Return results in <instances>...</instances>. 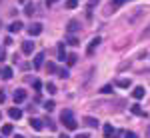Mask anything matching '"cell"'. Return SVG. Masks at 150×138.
Instances as JSON below:
<instances>
[{
	"label": "cell",
	"instance_id": "obj_1",
	"mask_svg": "<svg viewBox=\"0 0 150 138\" xmlns=\"http://www.w3.org/2000/svg\"><path fill=\"white\" fill-rule=\"evenodd\" d=\"M100 42H102V38L100 36H96V38H92V42L88 44V48H86V54H94V50L100 46Z\"/></svg>",
	"mask_w": 150,
	"mask_h": 138
},
{
	"label": "cell",
	"instance_id": "obj_2",
	"mask_svg": "<svg viewBox=\"0 0 150 138\" xmlns=\"http://www.w3.org/2000/svg\"><path fill=\"white\" fill-rule=\"evenodd\" d=\"M40 32H42V24H30V26H28V34L30 36H38L40 34Z\"/></svg>",
	"mask_w": 150,
	"mask_h": 138
},
{
	"label": "cell",
	"instance_id": "obj_3",
	"mask_svg": "<svg viewBox=\"0 0 150 138\" xmlns=\"http://www.w3.org/2000/svg\"><path fill=\"white\" fill-rule=\"evenodd\" d=\"M22 52H24V54H32V52H34V42L26 40V42L22 44Z\"/></svg>",
	"mask_w": 150,
	"mask_h": 138
},
{
	"label": "cell",
	"instance_id": "obj_4",
	"mask_svg": "<svg viewBox=\"0 0 150 138\" xmlns=\"http://www.w3.org/2000/svg\"><path fill=\"white\" fill-rule=\"evenodd\" d=\"M0 76H2L4 80H10V78H12V68H10V66H4V68H0Z\"/></svg>",
	"mask_w": 150,
	"mask_h": 138
},
{
	"label": "cell",
	"instance_id": "obj_5",
	"mask_svg": "<svg viewBox=\"0 0 150 138\" xmlns=\"http://www.w3.org/2000/svg\"><path fill=\"white\" fill-rule=\"evenodd\" d=\"M24 100H26V92H24V90H16V92H14V102H16V104L24 102Z\"/></svg>",
	"mask_w": 150,
	"mask_h": 138
},
{
	"label": "cell",
	"instance_id": "obj_6",
	"mask_svg": "<svg viewBox=\"0 0 150 138\" xmlns=\"http://www.w3.org/2000/svg\"><path fill=\"white\" fill-rule=\"evenodd\" d=\"M102 134H104V138H112V134H114V126H112V124H104Z\"/></svg>",
	"mask_w": 150,
	"mask_h": 138
},
{
	"label": "cell",
	"instance_id": "obj_7",
	"mask_svg": "<svg viewBox=\"0 0 150 138\" xmlns=\"http://www.w3.org/2000/svg\"><path fill=\"white\" fill-rule=\"evenodd\" d=\"M42 64H44V54H42V52H40V54H36L34 62H32V66H34V68L38 70V68H40V66H42Z\"/></svg>",
	"mask_w": 150,
	"mask_h": 138
},
{
	"label": "cell",
	"instance_id": "obj_8",
	"mask_svg": "<svg viewBox=\"0 0 150 138\" xmlns=\"http://www.w3.org/2000/svg\"><path fill=\"white\" fill-rule=\"evenodd\" d=\"M70 118H74L70 110H62V112H60V122H62V124H66V122H68Z\"/></svg>",
	"mask_w": 150,
	"mask_h": 138
},
{
	"label": "cell",
	"instance_id": "obj_9",
	"mask_svg": "<svg viewBox=\"0 0 150 138\" xmlns=\"http://www.w3.org/2000/svg\"><path fill=\"white\" fill-rule=\"evenodd\" d=\"M8 116H10L12 120H18V118L22 116V110H20V108H10V110H8Z\"/></svg>",
	"mask_w": 150,
	"mask_h": 138
},
{
	"label": "cell",
	"instance_id": "obj_10",
	"mask_svg": "<svg viewBox=\"0 0 150 138\" xmlns=\"http://www.w3.org/2000/svg\"><path fill=\"white\" fill-rule=\"evenodd\" d=\"M30 126L34 128V130H42L44 124H42V120H40V118H30Z\"/></svg>",
	"mask_w": 150,
	"mask_h": 138
},
{
	"label": "cell",
	"instance_id": "obj_11",
	"mask_svg": "<svg viewBox=\"0 0 150 138\" xmlns=\"http://www.w3.org/2000/svg\"><path fill=\"white\" fill-rule=\"evenodd\" d=\"M144 94H146V92H144V88H142V86H136V88L132 90V96H134L136 100H140V98H144Z\"/></svg>",
	"mask_w": 150,
	"mask_h": 138
},
{
	"label": "cell",
	"instance_id": "obj_12",
	"mask_svg": "<svg viewBox=\"0 0 150 138\" xmlns=\"http://www.w3.org/2000/svg\"><path fill=\"white\" fill-rule=\"evenodd\" d=\"M84 122H86V126H90V128H98V120H96L94 116H86Z\"/></svg>",
	"mask_w": 150,
	"mask_h": 138
},
{
	"label": "cell",
	"instance_id": "obj_13",
	"mask_svg": "<svg viewBox=\"0 0 150 138\" xmlns=\"http://www.w3.org/2000/svg\"><path fill=\"white\" fill-rule=\"evenodd\" d=\"M58 58L60 60H66V46H64V42L58 44Z\"/></svg>",
	"mask_w": 150,
	"mask_h": 138
},
{
	"label": "cell",
	"instance_id": "obj_14",
	"mask_svg": "<svg viewBox=\"0 0 150 138\" xmlns=\"http://www.w3.org/2000/svg\"><path fill=\"white\" fill-rule=\"evenodd\" d=\"M78 28H80V26H78V20H70L68 26H66V30H68V32H76Z\"/></svg>",
	"mask_w": 150,
	"mask_h": 138
},
{
	"label": "cell",
	"instance_id": "obj_15",
	"mask_svg": "<svg viewBox=\"0 0 150 138\" xmlns=\"http://www.w3.org/2000/svg\"><path fill=\"white\" fill-rule=\"evenodd\" d=\"M130 112H132V114H136V116H146V112H144V110L140 108L138 104H134V106L130 108Z\"/></svg>",
	"mask_w": 150,
	"mask_h": 138
},
{
	"label": "cell",
	"instance_id": "obj_16",
	"mask_svg": "<svg viewBox=\"0 0 150 138\" xmlns=\"http://www.w3.org/2000/svg\"><path fill=\"white\" fill-rule=\"evenodd\" d=\"M22 26H24V24L18 22V20H16V22H12L10 24V32H20V30H22Z\"/></svg>",
	"mask_w": 150,
	"mask_h": 138
},
{
	"label": "cell",
	"instance_id": "obj_17",
	"mask_svg": "<svg viewBox=\"0 0 150 138\" xmlns=\"http://www.w3.org/2000/svg\"><path fill=\"white\" fill-rule=\"evenodd\" d=\"M46 72H50V74H56V72H58V66L54 64V62H46Z\"/></svg>",
	"mask_w": 150,
	"mask_h": 138
},
{
	"label": "cell",
	"instance_id": "obj_18",
	"mask_svg": "<svg viewBox=\"0 0 150 138\" xmlns=\"http://www.w3.org/2000/svg\"><path fill=\"white\" fill-rule=\"evenodd\" d=\"M76 54H66V60H64V62H66V64H68V66H72V64H76Z\"/></svg>",
	"mask_w": 150,
	"mask_h": 138
},
{
	"label": "cell",
	"instance_id": "obj_19",
	"mask_svg": "<svg viewBox=\"0 0 150 138\" xmlns=\"http://www.w3.org/2000/svg\"><path fill=\"white\" fill-rule=\"evenodd\" d=\"M24 14H26V16H32V14H34V4H32V2H28V4H26Z\"/></svg>",
	"mask_w": 150,
	"mask_h": 138
},
{
	"label": "cell",
	"instance_id": "obj_20",
	"mask_svg": "<svg viewBox=\"0 0 150 138\" xmlns=\"http://www.w3.org/2000/svg\"><path fill=\"white\" fill-rule=\"evenodd\" d=\"M54 108H56V104H54V100H46V102H44V110H48V112H52Z\"/></svg>",
	"mask_w": 150,
	"mask_h": 138
},
{
	"label": "cell",
	"instance_id": "obj_21",
	"mask_svg": "<svg viewBox=\"0 0 150 138\" xmlns=\"http://www.w3.org/2000/svg\"><path fill=\"white\" fill-rule=\"evenodd\" d=\"M0 132H2V136H8V134H12V124H4Z\"/></svg>",
	"mask_w": 150,
	"mask_h": 138
},
{
	"label": "cell",
	"instance_id": "obj_22",
	"mask_svg": "<svg viewBox=\"0 0 150 138\" xmlns=\"http://www.w3.org/2000/svg\"><path fill=\"white\" fill-rule=\"evenodd\" d=\"M116 84H118L120 88H128V86H130V80H128V78H120V80L116 82Z\"/></svg>",
	"mask_w": 150,
	"mask_h": 138
},
{
	"label": "cell",
	"instance_id": "obj_23",
	"mask_svg": "<svg viewBox=\"0 0 150 138\" xmlns=\"http://www.w3.org/2000/svg\"><path fill=\"white\" fill-rule=\"evenodd\" d=\"M66 42H68L70 46H78V44H80V40H78L76 36H68V40H66Z\"/></svg>",
	"mask_w": 150,
	"mask_h": 138
},
{
	"label": "cell",
	"instance_id": "obj_24",
	"mask_svg": "<svg viewBox=\"0 0 150 138\" xmlns=\"http://www.w3.org/2000/svg\"><path fill=\"white\" fill-rule=\"evenodd\" d=\"M60 78H66L68 76V68H58V72H56Z\"/></svg>",
	"mask_w": 150,
	"mask_h": 138
},
{
	"label": "cell",
	"instance_id": "obj_25",
	"mask_svg": "<svg viewBox=\"0 0 150 138\" xmlns=\"http://www.w3.org/2000/svg\"><path fill=\"white\" fill-rule=\"evenodd\" d=\"M100 92H102V94H110V92H112V86H110V84H106V86L100 88Z\"/></svg>",
	"mask_w": 150,
	"mask_h": 138
},
{
	"label": "cell",
	"instance_id": "obj_26",
	"mask_svg": "<svg viewBox=\"0 0 150 138\" xmlns=\"http://www.w3.org/2000/svg\"><path fill=\"white\" fill-rule=\"evenodd\" d=\"M78 6V0H68L66 2V8H76Z\"/></svg>",
	"mask_w": 150,
	"mask_h": 138
},
{
	"label": "cell",
	"instance_id": "obj_27",
	"mask_svg": "<svg viewBox=\"0 0 150 138\" xmlns=\"http://www.w3.org/2000/svg\"><path fill=\"white\" fill-rule=\"evenodd\" d=\"M46 90L50 92V94H54V92H56V86H54L52 82H48V84H46Z\"/></svg>",
	"mask_w": 150,
	"mask_h": 138
},
{
	"label": "cell",
	"instance_id": "obj_28",
	"mask_svg": "<svg viewBox=\"0 0 150 138\" xmlns=\"http://www.w3.org/2000/svg\"><path fill=\"white\" fill-rule=\"evenodd\" d=\"M32 86H34V90H40V88H42V82H40V80H34V82H32Z\"/></svg>",
	"mask_w": 150,
	"mask_h": 138
},
{
	"label": "cell",
	"instance_id": "obj_29",
	"mask_svg": "<svg viewBox=\"0 0 150 138\" xmlns=\"http://www.w3.org/2000/svg\"><path fill=\"white\" fill-rule=\"evenodd\" d=\"M126 0H112V6H122Z\"/></svg>",
	"mask_w": 150,
	"mask_h": 138
},
{
	"label": "cell",
	"instance_id": "obj_30",
	"mask_svg": "<svg viewBox=\"0 0 150 138\" xmlns=\"http://www.w3.org/2000/svg\"><path fill=\"white\" fill-rule=\"evenodd\" d=\"M124 138H138L134 132H124Z\"/></svg>",
	"mask_w": 150,
	"mask_h": 138
},
{
	"label": "cell",
	"instance_id": "obj_31",
	"mask_svg": "<svg viewBox=\"0 0 150 138\" xmlns=\"http://www.w3.org/2000/svg\"><path fill=\"white\" fill-rule=\"evenodd\" d=\"M4 100H6V92L0 90V102H4Z\"/></svg>",
	"mask_w": 150,
	"mask_h": 138
},
{
	"label": "cell",
	"instance_id": "obj_32",
	"mask_svg": "<svg viewBox=\"0 0 150 138\" xmlns=\"http://www.w3.org/2000/svg\"><path fill=\"white\" fill-rule=\"evenodd\" d=\"M4 44H6V46L12 44V38H10V36H8V38H4Z\"/></svg>",
	"mask_w": 150,
	"mask_h": 138
},
{
	"label": "cell",
	"instance_id": "obj_33",
	"mask_svg": "<svg viewBox=\"0 0 150 138\" xmlns=\"http://www.w3.org/2000/svg\"><path fill=\"white\" fill-rule=\"evenodd\" d=\"M58 0H46V6H52V4H56Z\"/></svg>",
	"mask_w": 150,
	"mask_h": 138
},
{
	"label": "cell",
	"instance_id": "obj_34",
	"mask_svg": "<svg viewBox=\"0 0 150 138\" xmlns=\"http://www.w3.org/2000/svg\"><path fill=\"white\" fill-rule=\"evenodd\" d=\"M74 138H90V136H88V134H76Z\"/></svg>",
	"mask_w": 150,
	"mask_h": 138
},
{
	"label": "cell",
	"instance_id": "obj_35",
	"mask_svg": "<svg viewBox=\"0 0 150 138\" xmlns=\"http://www.w3.org/2000/svg\"><path fill=\"white\" fill-rule=\"evenodd\" d=\"M58 138H70V136H68V134H60Z\"/></svg>",
	"mask_w": 150,
	"mask_h": 138
},
{
	"label": "cell",
	"instance_id": "obj_36",
	"mask_svg": "<svg viewBox=\"0 0 150 138\" xmlns=\"http://www.w3.org/2000/svg\"><path fill=\"white\" fill-rule=\"evenodd\" d=\"M18 2H26V0H18Z\"/></svg>",
	"mask_w": 150,
	"mask_h": 138
},
{
	"label": "cell",
	"instance_id": "obj_37",
	"mask_svg": "<svg viewBox=\"0 0 150 138\" xmlns=\"http://www.w3.org/2000/svg\"><path fill=\"white\" fill-rule=\"evenodd\" d=\"M16 138H24V136H16Z\"/></svg>",
	"mask_w": 150,
	"mask_h": 138
},
{
	"label": "cell",
	"instance_id": "obj_38",
	"mask_svg": "<svg viewBox=\"0 0 150 138\" xmlns=\"http://www.w3.org/2000/svg\"><path fill=\"white\" fill-rule=\"evenodd\" d=\"M90 2H96V0H90Z\"/></svg>",
	"mask_w": 150,
	"mask_h": 138
},
{
	"label": "cell",
	"instance_id": "obj_39",
	"mask_svg": "<svg viewBox=\"0 0 150 138\" xmlns=\"http://www.w3.org/2000/svg\"><path fill=\"white\" fill-rule=\"evenodd\" d=\"M0 118H2V116H0Z\"/></svg>",
	"mask_w": 150,
	"mask_h": 138
},
{
	"label": "cell",
	"instance_id": "obj_40",
	"mask_svg": "<svg viewBox=\"0 0 150 138\" xmlns=\"http://www.w3.org/2000/svg\"><path fill=\"white\" fill-rule=\"evenodd\" d=\"M0 54H2V52H0Z\"/></svg>",
	"mask_w": 150,
	"mask_h": 138
}]
</instances>
